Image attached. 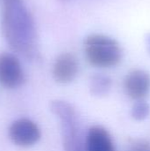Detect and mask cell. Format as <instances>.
Wrapping results in <instances>:
<instances>
[{
    "instance_id": "8fae6325",
    "label": "cell",
    "mask_w": 150,
    "mask_h": 151,
    "mask_svg": "<svg viewBox=\"0 0 150 151\" xmlns=\"http://www.w3.org/2000/svg\"><path fill=\"white\" fill-rule=\"evenodd\" d=\"M127 151H150V142L143 139L135 140L129 145Z\"/></svg>"
},
{
    "instance_id": "9c48e42d",
    "label": "cell",
    "mask_w": 150,
    "mask_h": 151,
    "mask_svg": "<svg viewBox=\"0 0 150 151\" xmlns=\"http://www.w3.org/2000/svg\"><path fill=\"white\" fill-rule=\"evenodd\" d=\"M111 79L104 74L97 73L90 80V92L95 96H106L111 88Z\"/></svg>"
},
{
    "instance_id": "8992f818",
    "label": "cell",
    "mask_w": 150,
    "mask_h": 151,
    "mask_svg": "<svg viewBox=\"0 0 150 151\" xmlns=\"http://www.w3.org/2000/svg\"><path fill=\"white\" fill-rule=\"evenodd\" d=\"M124 88L131 99L143 100L150 92V74L142 69L131 71L125 78Z\"/></svg>"
},
{
    "instance_id": "52a82bcc",
    "label": "cell",
    "mask_w": 150,
    "mask_h": 151,
    "mask_svg": "<svg viewBox=\"0 0 150 151\" xmlns=\"http://www.w3.org/2000/svg\"><path fill=\"white\" fill-rule=\"evenodd\" d=\"M79 73V62L76 56L71 52H64L56 58L52 75L54 80L61 84L72 82Z\"/></svg>"
},
{
    "instance_id": "ba28073f",
    "label": "cell",
    "mask_w": 150,
    "mask_h": 151,
    "mask_svg": "<svg viewBox=\"0 0 150 151\" xmlns=\"http://www.w3.org/2000/svg\"><path fill=\"white\" fill-rule=\"evenodd\" d=\"M86 151H116L112 138L106 128L102 126L91 127L85 140Z\"/></svg>"
},
{
    "instance_id": "3957f363",
    "label": "cell",
    "mask_w": 150,
    "mask_h": 151,
    "mask_svg": "<svg viewBox=\"0 0 150 151\" xmlns=\"http://www.w3.org/2000/svg\"><path fill=\"white\" fill-rule=\"evenodd\" d=\"M50 111L61 122L65 151H86L73 106L65 101L55 100L50 104Z\"/></svg>"
},
{
    "instance_id": "277c9868",
    "label": "cell",
    "mask_w": 150,
    "mask_h": 151,
    "mask_svg": "<svg viewBox=\"0 0 150 151\" xmlns=\"http://www.w3.org/2000/svg\"><path fill=\"white\" fill-rule=\"evenodd\" d=\"M8 134L13 144L21 148H28L36 144L41 138V130L33 120L21 118L11 123Z\"/></svg>"
},
{
    "instance_id": "30bf717a",
    "label": "cell",
    "mask_w": 150,
    "mask_h": 151,
    "mask_svg": "<svg viewBox=\"0 0 150 151\" xmlns=\"http://www.w3.org/2000/svg\"><path fill=\"white\" fill-rule=\"evenodd\" d=\"M149 104L144 100L136 101L132 108V111H131L132 118L137 121H142V120L146 119L149 117Z\"/></svg>"
},
{
    "instance_id": "6da1fadb",
    "label": "cell",
    "mask_w": 150,
    "mask_h": 151,
    "mask_svg": "<svg viewBox=\"0 0 150 151\" xmlns=\"http://www.w3.org/2000/svg\"><path fill=\"white\" fill-rule=\"evenodd\" d=\"M2 33L16 53L27 59L39 56L34 19L22 0H3Z\"/></svg>"
},
{
    "instance_id": "7a4b0ae2",
    "label": "cell",
    "mask_w": 150,
    "mask_h": 151,
    "mask_svg": "<svg viewBox=\"0 0 150 151\" xmlns=\"http://www.w3.org/2000/svg\"><path fill=\"white\" fill-rule=\"evenodd\" d=\"M84 52L88 62L98 68H110L120 63L122 48L113 38L100 34L88 35L84 41Z\"/></svg>"
},
{
    "instance_id": "7c38bea8",
    "label": "cell",
    "mask_w": 150,
    "mask_h": 151,
    "mask_svg": "<svg viewBox=\"0 0 150 151\" xmlns=\"http://www.w3.org/2000/svg\"><path fill=\"white\" fill-rule=\"evenodd\" d=\"M145 43H146L147 50H149V52L150 53V34H148L147 36L145 37Z\"/></svg>"
},
{
    "instance_id": "5b68a950",
    "label": "cell",
    "mask_w": 150,
    "mask_h": 151,
    "mask_svg": "<svg viewBox=\"0 0 150 151\" xmlns=\"http://www.w3.org/2000/svg\"><path fill=\"white\" fill-rule=\"evenodd\" d=\"M24 81L25 73L19 58L11 53H0V84L13 89L20 87Z\"/></svg>"
}]
</instances>
